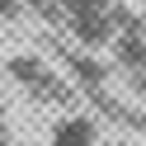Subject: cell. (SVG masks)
I'll use <instances>...</instances> for the list:
<instances>
[{
  "label": "cell",
  "instance_id": "1",
  "mask_svg": "<svg viewBox=\"0 0 146 146\" xmlns=\"http://www.w3.org/2000/svg\"><path fill=\"white\" fill-rule=\"evenodd\" d=\"M94 141H99V127L85 113H66L52 127V146H94Z\"/></svg>",
  "mask_w": 146,
  "mask_h": 146
}]
</instances>
